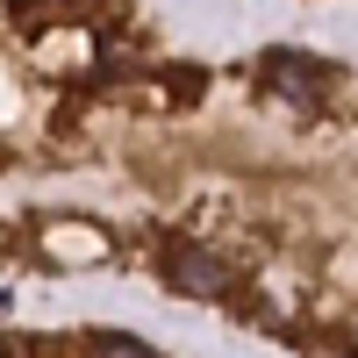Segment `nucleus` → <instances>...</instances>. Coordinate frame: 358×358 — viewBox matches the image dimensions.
Listing matches in <instances>:
<instances>
[{
	"instance_id": "f257e3e1",
	"label": "nucleus",
	"mask_w": 358,
	"mask_h": 358,
	"mask_svg": "<svg viewBox=\"0 0 358 358\" xmlns=\"http://www.w3.org/2000/svg\"><path fill=\"white\" fill-rule=\"evenodd\" d=\"M158 273H165L172 294H222V287H229L222 258H215V251H201L194 236H165V244H158Z\"/></svg>"
},
{
	"instance_id": "f03ea898",
	"label": "nucleus",
	"mask_w": 358,
	"mask_h": 358,
	"mask_svg": "<svg viewBox=\"0 0 358 358\" xmlns=\"http://www.w3.org/2000/svg\"><path fill=\"white\" fill-rule=\"evenodd\" d=\"M258 79L273 86V94L301 101V108H315L322 94H330V65H322V57H301V50H265L258 57Z\"/></svg>"
},
{
	"instance_id": "7ed1b4c3",
	"label": "nucleus",
	"mask_w": 358,
	"mask_h": 358,
	"mask_svg": "<svg viewBox=\"0 0 358 358\" xmlns=\"http://www.w3.org/2000/svg\"><path fill=\"white\" fill-rule=\"evenodd\" d=\"M86 358H158L143 337H122V330H94L86 337Z\"/></svg>"
}]
</instances>
